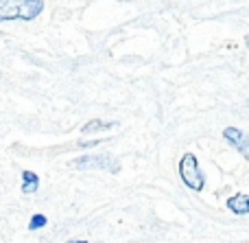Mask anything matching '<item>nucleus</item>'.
I'll return each instance as SVG.
<instances>
[{
  "instance_id": "f257e3e1",
  "label": "nucleus",
  "mask_w": 249,
  "mask_h": 243,
  "mask_svg": "<svg viewBox=\"0 0 249 243\" xmlns=\"http://www.w3.org/2000/svg\"><path fill=\"white\" fill-rule=\"evenodd\" d=\"M42 0H2L0 2V20H33L42 13Z\"/></svg>"
},
{
  "instance_id": "f03ea898",
  "label": "nucleus",
  "mask_w": 249,
  "mask_h": 243,
  "mask_svg": "<svg viewBox=\"0 0 249 243\" xmlns=\"http://www.w3.org/2000/svg\"><path fill=\"white\" fill-rule=\"evenodd\" d=\"M179 175L186 187L193 188V191H201L206 187V175H203L195 153H184V158L179 160Z\"/></svg>"
},
{
  "instance_id": "7ed1b4c3",
  "label": "nucleus",
  "mask_w": 249,
  "mask_h": 243,
  "mask_svg": "<svg viewBox=\"0 0 249 243\" xmlns=\"http://www.w3.org/2000/svg\"><path fill=\"white\" fill-rule=\"evenodd\" d=\"M74 167H88V169H92V167H99V169H109V171H118V162L114 160V158L109 156H88V158H77L74 160Z\"/></svg>"
},
{
  "instance_id": "20e7f679",
  "label": "nucleus",
  "mask_w": 249,
  "mask_h": 243,
  "mask_svg": "<svg viewBox=\"0 0 249 243\" xmlns=\"http://www.w3.org/2000/svg\"><path fill=\"white\" fill-rule=\"evenodd\" d=\"M223 136L232 147H236L238 151L249 160V136L245 134V131H241L238 127H228V130L223 131Z\"/></svg>"
},
{
  "instance_id": "39448f33",
  "label": "nucleus",
  "mask_w": 249,
  "mask_h": 243,
  "mask_svg": "<svg viewBox=\"0 0 249 243\" xmlns=\"http://www.w3.org/2000/svg\"><path fill=\"white\" fill-rule=\"evenodd\" d=\"M225 204H228V208L236 215H247L249 213V195H245V193H236V195H232Z\"/></svg>"
},
{
  "instance_id": "423d86ee",
  "label": "nucleus",
  "mask_w": 249,
  "mask_h": 243,
  "mask_svg": "<svg viewBox=\"0 0 249 243\" xmlns=\"http://www.w3.org/2000/svg\"><path fill=\"white\" fill-rule=\"evenodd\" d=\"M39 187V178L33 173V171H22V193H35Z\"/></svg>"
},
{
  "instance_id": "0eeeda50",
  "label": "nucleus",
  "mask_w": 249,
  "mask_h": 243,
  "mask_svg": "<svg viewBox=\"0 0 249 243\" xmlns=\"http://www.w3.org/2000/svg\"><path fill=\"white\" fill-rule=\"evenodd\" d=\"M46 215H33V217H31V224H29V228L31 230H37V228H44L46 226Z\"/></svg>"
},
{
  "instance_id": "6e6552de",
  "label": "nucleus",
  "mask_w": 249,
  "mask_h": 243,
  "mask_svg": "<svg viewBox=\"0 0 249 243\" xmlns=\"http://www.w3.org/2000/svg\"><path fill=\"white\" fill-rule=\"evenodd\" d=\"M105 127H109V123L94 121V123H90V125H86V127H83V134H90L92 130H105Z\"/></svg>"
},
{
  "instance_id": "1a4fd4ad",
  "label": "nucleus",
  "mask_w": 249,
  "mask_h": 243,
  "mask_svg": "<svg viewBox=\"0 0 249 243\" xmlns=\"http://www.w3.org/2000/svg\"><path fill=\"white\" fill-rule=\"evenodd\" d=\"M70 243H88V241H70Z\"/></svg>"
}]
</instances>
